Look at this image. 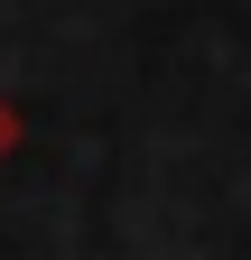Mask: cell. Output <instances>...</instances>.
<instances>
[{
    "instance_id": "6da1fadb",
    "label": "cell",
    "mask_w": 251,
    "mask_h": 260,
    "mask_svg": "<svg viewBox=\"0 0 251 260\" xmlns=\"http://www.w3.org/2000/svg\"><path fill=\"white\" fill-rule=\"evenodd\" d=\"M10 149H19V112H10V93H0V168H10Z\"/></svg>"
}]
</instances>
